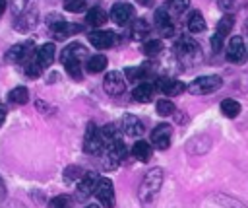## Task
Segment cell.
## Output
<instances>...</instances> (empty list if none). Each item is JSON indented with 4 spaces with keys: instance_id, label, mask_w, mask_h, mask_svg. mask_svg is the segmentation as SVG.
<instances>
[{
    "instance_id": "1",
    "label": "cell",
    "mask_w": 248,
    "mask_h": 208,
    "mask_svg": "<svg viewBox=\"0 0 248 208\" xmlns=\"http://www.w3.org/2000/svg\"><path fill=\"white\" fill-rule=\"evenodd\" d=\"M161 185H163V171H161L159 167H151V169L145 173L143 181H141V187H140V200H141L143 204H149V202L155 198V194L161 191Z\"/></svg>"
},
{
    "instance_id": "2",
    "label": "cell",
    "mask_w": 248,
    "mask_h": 208,
    "mask_svg": "<svg viewBox=\"0 0 248 208\" xmlns=\"http://www.w3.org/2000/svg\"><path fill=\"white\" fill-rule=\"evenodd\" d=\"M126 152H128V150H126V144L122 142V138L110 142V144L107 146L105 154H103V169H107V171L116 169L118 163L126 157Z\"/></svg>"
},
{
    "instance_id": "3",
    "label": "cell",
    "mask_w": 248,
    "mask_h": 208,
    "mask_svg": "<svg viewBox=\"0 0 248 208\" xmlns=\"http://www.w3.org/2000/svg\"><path fill=\"white\" fill-rule=\"evenodd\" d=\"M223 84V80L219 76H202V78H196L188 84V91L192 95H209L213 93L215 89H219Z\"/></svg>"
},
{
    "instance_id": "4",
    "label": "cell",
    "mask_w": 248,
    "mask_h": 208,
    "mask_svg": "<svg viewBox=\"0 0 248 208\" xmlns=\"http://www.w3.org/2000/svg\"><path fill=\"white\" fill-rule=\"evenodd\" d=\"M103 150H105V142L99 134V128L93 122H89L87 130H85V136H83V152L89 154V156H101Z\"/></svg>"
},
{
    "instance_id": "5",
    "label": "cell",
    "mask_w": 248,
    "mask_h": 208,
    "mask_svg": "<svg viewBox=\"0 0 248 208\" xmlns=\"http://www.w3.org/2000/svg\"><path fill=\"white\" fill-rule=\"evenodd\" d=\"M89 56L87 47L79 45V43H70L62 49L60 52V60L64 66H72V64H81V60H85Z\"/></svg>"
},
{
    "instance_id": "6",
    "label": "cell",
    "mask_w": 248,
    "mask_h": 208,
    "mask_svg": "<svg viewBox=\"0 0 248 208\" xmlns=\"http://www.w3.org/2000/svg\"><path fill=\"white\" fill-rule=\"evenodd\" d=\"M97 183H99V175H97V173H93V171L83 173V175L78 179L76 198H78V200H85V198H89V196L95 192Z\"/></svg>"
},
{
    "instance_id": "7",
    "label": "cell",
    "mask_w": 248,
    "mask_h": 208,
    "mask_svg": "<svg viewBox=\"0 0 248 208\" xmlns=\"http://www.w3.org/2000/svg\"><path fill=\"white\" fill-rule=\"evenodd\" d=\"M103 87H105V91H107L108 95H114V97H116V95H122V93L126 91V78H124L120 72L112 70V72L105 74Z\"/></svg>"
},
{
    "instance_id": "8",
    "label": "cell",
    "mask_w": 248,
    "mask_h": 208,
    "mask_svg": "<svg viewBox=\"0 0 248 208\" xmlns=\"http://www.w3.org/2000/svg\"><path fill=\"white\" fill-rule=\"evenodd\" d=\"M95 196L99 198V202L105 208H114V187H112V181L99 177V183L95 187Z\"/></svg>"
},
{
    "instance_id": "9",
    "label": "cell",
    "mask_w": 248,
    "mask_h": 208,
    "mask_svg": "<svg viewBox=\"0 0 248 208\" xmlns=\"http://www.w3.org/2000/svg\"><path fill=\"white\" fill-rule=\"evenodd\" d=\"M176 54H178L180 58H184V60H188V58H196V56L200 54V45H198L192 37H188V35H180L178 41H176Z\"/></svg>"
},
{
    "instance_id": "10",
    "label": "cell",
    "mask_w": 248,
    "mask_h": 208,
    "mask_svg": "<svg viewBox=\"0 0 248 208\" xmlns=\"http://www.w3.org/2000/svg\"><path fill=\"white\" fill-rule=\"evenodd\" d=\"M170 136H172V128L169 122H161L153 128L151 132V142L155 144V148L159 150H167L170 146Z\"/></svg>"
},
{
    "instance_id": "11",
    "label": "cell",
    "mask_w": 248,
    "mask_h": 208,
    "mask_svg": "<svg viewBox=\"0 0 248 208\" xmlns=\"http://www.w3.org/2000/svg\"><path fill=\"white\" fill-rule=\"evenodd\" d=\"M37 23H39V12H37V8H31V10L19 14V16L14 19V27H16V31H19V33L31 31Z\"/></svg>"
},
{
    "instance_id": "12",
    "label": "cell",
    "mask_w": 248,
    "mask_h": 208,
    "mask_svg": "<svg viewBox=\"0 0 248 208\" xmlns=\"http://www.w3.org/2000/svg\"><path fill=\"white\" fill-rule=\"evenodd\" d=\"M225 54H227V60H229V62H234V64L242 62L244 56H246V47H244L242 37L234 35V37L227 43V51H225Z\"/></svg>"
},
{
    "instance_id": "13",
    "label": "cell",
    "mask_w": 248,
    "mask_h": 208,
    "mask_svg": "<svg viewBox=\"0 0 248 208\" xmlns=\"http://www.w3.org/2000/svg\"><path fill=\"white\" fill-rule=\"evenodd\" d=\"M118 41V37L112 33V31H103V29H97V31H91L89 33V43L95 47V49H110L114 47V43Z\"/></svg>"
},
{
    "instance_id": "14",
    "label": "cell",
    "mask_w": 248,
    "mask_h": 208,
    "mask_svg": "<svg viewBox=\"0 0 248 208\" xmlns=\"http://www.w3.org/2000/svg\"><path fill=\"white\" fill-rule=\"evenodd\" d=\"M153 19H155V27H157V31H159L161 37H172V33H174V25H172L170 16L167 14L165 8H157Z\"/></svg>"
},
{
    "instance_id": "15",
    "label": "cell",
    "mask_w": 248,
    "mask_h": 208,
    "mask_svg": "<svg viewBox=\"0 0 248 208\" xmlns=\"http://www.w3.org/2000/svg\"><path fill=\"white\" fill-rule=\"evenodd\" d=\"M134 16V8L126 2H116L112 8H110V19L116 23V25H126Z\"/></svg>"
},
{
    "instance_id": "16",
    "label": "cell",
    "mask_w": 248,
    "mask_h": 208,
    "mask_svg": "<svg viewBox=\"0 0 248 208\" xmlns=\"http://www.w3.org/2000/svg\"><path fill=\"white\" fill-rule=\"evenodd\" d=\"M54 54H56V47H54V43H45V45H41L39 49H35V62L45 70V68H48L52 62H54Z\"/></svg>"
},
{
    "instance_id": "17",
    "label": "cell",
    "mask_w": 248,
    "mask_h": 208,
    "mask_svg": "<svg viewBox=\"0 0 248 208\" xmlns=\"http://www.w3.org/2000/svg\"><path fill=\"white\" fill-rule=\"evenodd\" d=\"M79 31H81V27L78 23H68L64 19L50 23V33H52L54 39H68L70 35H76Z\"/></svg>"
},
{
    "instance_id": "18",
    "label": "cell",
    "mask_w": 248,
    "mask_h": 208,
    "mask_svg": "<svg viewBox=\"0 0 248 208\" xmlns=\"http://www.w3.org/2000/svg\"><path fill=\"white\" fill-rule=\"evenodd\" d=\"M120 126H122V132L126 136L138 138V136L143 134V124H141V121L136 115H124L122 121H120Z\"/></svg>"
},
{
    "instance_id": "19",
    "label": "cell",
    "mask_w": 248,
    "mask_h": 208,
    "mask_svg": "<svg viewBox=\"0 0 248 208\" xmlns=\"http://www.w3.org/2000/svg\"><path fill=\"white\" fill-rule=\"evenodd\" d=\"M107 19H108V16H107V12L103 8H91L85 14V23L91 25V27H101V25L107 23Z\"/></svg>"
},
{
    "instance_id": "20",
    "label": "cell",
    "mask_w": 248,
    "mask_h": 208,
    "mask_svg": "<svg viewBox=\"0 0 248 208\" xmlns=\"http://www.w3.org/2000/svg\"><path fill=\"white\" fill-rule=\"evenodd\" d=\"M153 86L151 84H138L136 87H134V91H132V95H134V99L136 101H140V103H149L151 99H153Z\"/></svg>"
},
{
    "instance_id": "21",
    "label": "cell",
    "mask_w": 248,
    "mask_h": 208,
    "mask_svg": "<svg viewBox=\"0 0 248 208\" xmlns=\"http://www.w3.org/2000/svg\"><path fill=\"white\" fill-rule=\"evenodd\" d=\"M149 33V25H147V21L145 19H134L132 21V25H130V37L134 39V41H141V39H145V35Z\"/></svg>"
},
{
    "instance_id": "22",
    "label": "cell",
    "mask_w": 248,
    "mask_h": 208,
    "mask_svg": "<svg viewBox=\"0 0 248 208\" xmlns=\"http://www.w3.org/2000/svg\"><path fill=\"white\" fill-rule=\"evenodd\" d=\"M132 154L140 161H149L151 159V146L145 140H136L132 146Z\"/></svg>"
},
{
    "instance_id": "23",
    "label": "cell",
    "mask_w": 248,
    "mask_h": 208,
    "mask_svg": "<svg viewBox=\"0 0 248 208\" xmlns=\"http://www.w3.org/2000/svg\"><path fill=\"white\" fill-rule=\"evenodd\" d=\"M186 27H188L190 33H202V31H205V19H203V16L200 12H192L188 16Z\"/></svg>"
},
{
    "instance_id": "24",
    "label": "cell",
    "mask_w": 248,
    "mask_h": 208,
    "mask_svg": "<svg viewBox=\"0 0 248 208\" xmlns=\"http://www.w3.org/2000/svg\"><path fill=\"white\" fill-rule=\"evenodd\" d=\"M85 68L87 72L91 74H99L107 68V58L103 54H93V56H87V62H85Z\"/></svg>"
},
{
    "instance_id": "25",
    "label": "cell",
    "mask_w": 248,
    "mask_h": 208,
    "mask_svg": "<svg viewBox=\"0 0 248 208\" xmlns=\"http://www.w3.org/2000/svg\"><path fill=\"white\" fill-rule=\"evenodd\" d=\"M8 101L14 103V105H25V103L29 101V91H27V87H23V86L14 87V89L8 93Z\"/></svg>"
},
{
    "instance_id": "26",
    "label": "cell",
    "mask_w": 248,
    "mask_h": 208,
    "mask_svg": "<svg viewBox=\"0 0 248 208\" xmlns=\"http://www.w3.org/2000/svg\"><path fill=\"white\" fill-rule=\"evenodd\" d=\"M221 113H223L227 119H234V117L240 113V103H238L236 99L227 97V99L221 101Z\"/></svg>"
},
{
    "instance_id": "27",
    "label": "cell",
    "mask_w": 248,
    "mask_h": 208,
    "mask_svg": "<svg viewBox=\"0 0 248 208\" xmlns=\"http://www.w3.org/2000/svg\"><path fill=\"white\" fill-rule=\"evenodd\" d=\"M99 134H101V138H103L105 146H108L110 142H114V140H118V138H120L116 124H105V126H101V128H99Z\"/></svg>"
},
{
    "instance_id": "28",
    "label": "cell",
    "mask_w": 248,
    "mask_h": 208,
    "mask_svg": "<svg viewBox=\"0 0 248 208\" xmlns=\"http://www.w3.org/2000/svg\"><path fill=\"white\" fill-rule=\"evenodd\" d=\"M190 6V0H169L167 2V14L169 16H182L186 12V8Z\"/></svg>"
},
{
    "instance_id": "29",
    "label": "cell",
    "mask_w": 248,
    "mask_h": 208,
    "mask_svg": "<svg viewBox=\"0 0 248 208\" xmlns=\"http://www.w3.org/2000/svg\"><path fill=\"white\" fill-rule=\"evenodd\" d=\"M232 25H234V16H232V14H225V16L217 21V35L227 37V35L231 33Z\"/></svg>"
},
{
    "instance_id": "30",
    "label": "cell",
    "mask_w": 248,
    "mask_h": 208,
    "mask_svg": "<svg viewBox=\"0 0 248 208\" xmlns=\"http://www.w3.org/2000/svg\"><path fill=\"white\" fill-rule=\"evenodd\" d=\"M31 8H35V0H10V10H12L14 17H17L19 14H23Z\"/></svg>"
},
{
    "instance_id": "31",
    "label": "cell",
    "mask_w": 248,
    "mask_h": 208,
    "mask_svg": "<svg viewBox=\"0 0 248 208\" xmlns=\"http://www.w3.org/2000/svg\"><path fill=\"white\" fill-rule=\"evenodd\" d=\"M161 49H163L161 39H147L143 43V54L145 56H157L161 52Z\"/></svg>"
},
{
    "instance_id": "32",
    "label": "cell",
    "mask_w": 248,
    "mask_h": 208,
    "mask_svg": "<svg viewBox=\"0 0 248 208\" xmlns=\"http://www.w3.org/2000/svg\"><path fill=\"white\" fill-rule=\"evenodd\" d=\"M155 109H157V115L159 117H170L174 113V105L170 99H159L155 103Z\"/></svg>"
},
{
    "instance_id": "33",
    "label": "cell",
    "mask_w": 248,
    "mask_h": 208,
    "mask_svg": "<svg viewBox=\"0 0 248 208\" xmlns=\"http://www.w3.org/2000/svg\"><path fill=\"white\" fill-rule=\"evenodd\" d=\"M72 206H74V200L68 194H58L48 202V208H72Z\"/></svg>"
},
{
    "instance_id": "34",
    "label": "cell",
    "mask_w": 248,
    "mask_h": 208,
    "mask_svg": "<svg viewBox=\"0 0 248 208\" xmlns=\"http://www.w3.org/2000/svg\"><path fill=\"white\" fill-rule=\"evenodd\" d=\"M64 10L72 12V14L83 12L85 10V0H64Z\"/></svg>"
},
{
    "instance_id": "35",
    "label": "cell",
    "mask_w": 248,
    "mask_h": 208,
    "mask_svg": "<svg viewBox=\"0 0 248 208\" xmlns=\"http://www.w3.org/2000/svg\"><path fill=\"white\" fill-rule=\"evenodd\" d=\"M124 74L128 80H138V78H143L147 74V70H145V66H134V68H126Z\"/></svg>"
},
{
    "instance_id": "36",
    "label": "cell",
    "mask_w": 248,
    "mask_h": 208,
    "mask_svg": "<svg viewBox=\"0 0 248 208\" xmlns=\"http://www.w3.org/2000/svg\"><path fill=\"white\" fill-rule=\"evenodd\" d=\"M33 58H35V56H33ZM41 72H43V68H41L35 60H29V62L25 64V74H27L29 78H39Z\"/></svg>"
},
{
    "instance_id": "37",
    "label": "cell",
    "mask_w": 248,
    "mask_h": 208,
    "mask_svg": "<svg viewBox=\"0 0 248 208\" xmlns=\"http://www.w3.org/2000/svg\"><path fill=\"white\" fill-rule=\"evenodd\" d=\"M81 175H83V171H81L78 165H68L66 171H64V179H66V181H76V179H79Z\"/></svg>"
},
{
    "instance_id": "38",
    "label": "cell",
    "mask_w": 248,
    "mask_h": 208,
    "mask_svg": "<svg viewBox=\"0 0 248 208\" xmlns=\"http://www.w3.org/2000/svg\"><path fill=\"white\" fill-rule=\"evenodd\" d=\"M211 49H213V52H219V51H223V37L221 35H213L211 37Z\"/></svg>"
},
{
    "instance_id": "39",
    "label": "cell",
    "mask_w": 248,
    "mask_h": 208,
    "mask_svg": "<svg viewBox=\"0 0 248 208\" xmlns=\"http://www.w3.org/2000/svg\"><path fill=\"white\" fill-rule=\"evenodd\" d=\"M217 6H219L223 12H231L232 6H234V0H217Z\"/></svg>"
},
{
    "instance_id": "40",
    "label": "cell",
    "mask_w": 248,
    "mask_h": 208,
    "mask_svg": "<svg viewBox=\"0 0 248 208\" xmlns=\"http://www.w3.org/2000/svg\"><path fill=\"white\" fill-rule=\"evenodd\" d=\"M2 208H25V206H21V204H17V202H10V204H4Z\"/></svg>"
},
{
    "instance_id": "41",
    "label": "cell",
    "mask_w": 248,
    "mask_h": 208,
    "mask_svg": "<svg viewBox=\"0 0 248 208\" xmlns=\"http://www.w3.org/2000/svg\"><path fill=\"white\" fill-rule=\"evenodd\" d=\"M4 121H6V111H4V107H0V126L4 124Z\"/></svg>"
},
{
    "instance_id": "42",
    "label": "cell",
    "mask_w": 248,
    "mask_h": 208,
    "mask_svg": "<svg viewBox=\"0 0 248 208\" xmlns=\"http://www.w3.org/2000/svg\"><path fill=\"white\" fill-rule=\"evenodd\" d=\"M6 196V187H4V183H2V179H0V200Z\"/></svg>"
},
{
    "instance_id": "43",
    "label": "cell",
    "mask_w": 248,
    "mask_h": 208,
    "mask_svg": "<svg viewBox=\"0 0 248 208\" xmlns=\"http://www.w3.org/2000/svg\"><path fill=\"white\" fill-rule=\"evenodd\" d=\"M6 6H8V2H6V0H0V16L4 14V10H6Z\"/></svg>"
},
{
    "instance_id": "44",
    "label": "cell",
    "mask_w": 248,
    "mask_h": 208,
    "mask_svg": "<svg viewBox=\"0 0 248 208\" xmlns=\"http://www.w3.org/2000/svg\"><path fill=\"white\" fill-rule=\"evenodd\" d=\"M229 204H231L232 208H246V206H242V204H240V202H236V200H232V202H229Z\"/></svg>"
},
{
    "instance_id": "45",
    "label": "cell",
    "mask_w": 248,
    "mask_h": 208,
    "mask_svg": "<svg viewBox=\"0 0 248 208\" xmlns=\"http://www.w3.org/2000/svg\"><path fill=\"white\" fill-rule=\"evenodd\" d=\"M138 2H140V4H141V6H149V4H151V2H153V0H138Z\"/></svg>"
},
{
    "instance_id": "46",
    "label": "cell",
    "mask_w": 248,
    "mask_h": 208,
    "mask_svg": "<svg viewBox=\"0 0 248 208\" xmlns=\"http://www.w3.org/2000/svg\"><path fill=\"white\" fill-rule=\"evenodd\" d=\"M85 208H99V206H97V204H87Z\"/></svg>"
}]
</instances>
